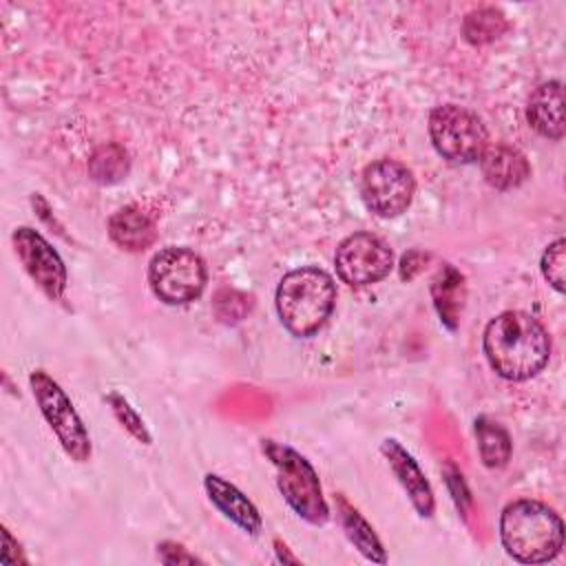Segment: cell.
Here are the masks:
<instances>
[{
  "mask_svg": "<svg viewBox=\"0 0 566 566\" xmlns=\"http://www.w3.org/2000/svg\"><path fill=\"white\" fill-rule=\"evenodd\" d=\"M473 429H475L478 451H480L484 467H489V469L506 467V462L511 460V451H513L509 431L500 422H495L486 416H478L473 422Z\"/></svg>",
  "mask_w": 566,
  "mask_h": 566,
  "instance_id": "cell-18",
  "label": "cell"
},
{
  "mask_svg": "<svg viewBox=\"0 0 566 566\" xmlns=\"http://www.w3.org/2000/svg\"><path fill=\"white\" fill-rule=\"evenodd\" d=\"M203 489L208 493V500L217 506V511L226 520H230L232 524H237L241 531H245L250 535H256L261 531L259 509L232 482H228L226 478H221L217 473H208L203 478Z\"/></svg>",
  "mask_w": 566,
  "mask_h": 566,
  "instance_id": "cell-12",
  "label": "cell"
},
{
  "mask_svg": "<svg viewBox=\"0 0 566 566\" xmlns=\"http://www.w3.org/2000/svg\"><path fill=\"white\" fill-rule=\"evenodd\" d=\"M500 539L513 559L522 564H546L564 546V522L544 502L513 500L502 509Z\"/></svg>",
  "mask_w": 566,
  "mask_h": 566,
  "instance_id": "cell-2",
  "label": "cell"
},
{
  "mask_svg": "<svg viewBox=\"0 0 566 566\" xmlns=\"http://www.w3.org/2000/svg\"><path fill=\"white\" fill-rule=\"evenodd\" d=\"M431 298L440 316V323L447 329H455L460 325V316L467 298L464 274L451 263H442V268L436 272L431 281Z\"/></svg>",
  "mask_w": 566,
  "mask_h": 566,
  "instance_id": "cell-15",
  "label": "cell"
},
{
  "mask_svg": "<svg viewBox=\"0 0 566 566\" xmlns=\"http://www.w3.org/2000/svg\"><path fill=\"white\" fill-rule=\"evenodd\" d=\"M157 555L164 564H184V562L195 564V562H199L192 553H188L184 546H179L175 542H161L157 546Z\"/></svg>",
  "mask_w": 566,
  "mask_h": 566,
  "instance_id": "cell-23",
  "label": "cell"
},
{
  "mask_svg": "<svg viewBox=\"0 0 566 566\" xmlns=\"http://www.w3.org/2000/svg\"><path fill=\"white\" fill-rule=\"evenodd\" d=\"M31 394L40 407V413L49 422L51 431L60 440L66 455L75 462H86L91 458V436L75 411L71 398L64 389L42 369L29 374Z\"/></svg>",
  "mask_w": 566,
  "mask_h": 566,
  "instance_id": "cell-7",
  "label": "cell"
},
{
  "mask_svg": "<svg viewBox=\"0 0 566 566\" xmlns=\"http://www.w3.org/2000/svg\"><path fill=\"white\" fill-rule=\"evenodd\" d=\"M336 504H338V517H340V524H343V531L347 535V539L371 562H378V564H385L387 562V555H385V548H382V542L378 539L376 531L369 526V522L343 497L338 495L336 497Z\"/></svg>",
  "mask_w": 566,
  "mask_h": 566,
  "instance_id": "cell-17",
  "label": "cell"
},
{
  "mask_svg": "<svg viewBox=\"0 0 566 566\" xmlns=\"http://www.w3.org/2000/svg\"><path fill=\"white\" fill-rule=\"evenodd\" d=\"M336 303L334 279L316 268L303 265L290 270L276 285V314L281 325L298 338L316 334L329 318Z\"/></svg>",
  "mask_w": 566,
  "mask_h": 566,
  "instance_id": "cell-3",
  "label": "cell"
},
{
  "mask_svg": "<svg viewBox=\"0 0 566 566\" xmlns=\"http://www.w3.org/2000/svg\"><path fill=\"white\" fill-rule=\"evenodd\" d=\"M509 29L504 13L495 7H480L464 15L462 20V35L469 44L480 46L497 40Z\"/></svg>",
  "mask_w": 566,
  "mask_h": 566,
  "instance_id": "cell-20",
  "label": "cell"
},
{
  "mask_svg": "<svg viewBox=\"0 0 566 566\" xmlns=\"http://www.w3.org/2000/svg\"><path fill=\"white\" fill-rule=\"evenodd\" d=\"M128 170H130L128 153L117 142L99 144L88 157V175L93 181H97L102 186L122 181L128 175Z\"/></svg>",
  "mask_w": 566,
  "mask_h": 566,
  "instance_id": "cell-19",
  "label": "cell"
},
{
  "mask_svg": "<svg viewBox=\"0 0 566 566\" xmlns=\"http://www.w3.org/2000/svg\"><path fill=\"white\" fill-rule=\"evenodd\" d=\"M564 265H566V241L555 239L542 252L539 270H542V276L548 281V285L559 294L564 292V283H566L564 281Z\"/></svg>",
  "mask_w": 566,
  "mask_h": 566,
  "instance_id": "cell-21",
  "label": "cell"
},
{
  "mask_svg": "<svg viewBox=\"0 0 566 566\" xmlns=\"http://www.w3.org/2000/svg\"><path fill=\"white\" fill-rule=\"evenodd\" d=\"M429 139L442 159L471 164L489 146V130L473 111L460 104H442L429 113Z\"/></svg>",
  "mask_w": 566,
  "mask_h": 566,
  "instance_id": "cell-5",
  "label": "cell"
},
{
  "mask_svg": "<svg viewBox=\"0 0 566 566\" xmlns=\"http://www.w3.org/2000/svg\"><path fill=\"white\" fill-rule=\"evenodd\" d=\"M482 347L497 376L520 382L544 369L551 356V336L533 314L509 310L489 321Z\"/></svg>",
  "mask_w": 566,
  "mask_h": 566,
  "instance_id": "cell-1",
  "label": "cell"
},
{
  "mask_svg": "<svg viewBox=\"0 0 566 566\" xmlns=\"http://www.w3.org/2000/svg\"><path fill=\"white\" fill-rule=\"evenodd\" d=\"M480 170L484 181L495 190H513L531 177L528 159L509 144L486 146L480 155Z\"/></svg>",
  "mask_w": 566,
  "mask_h": 566,
  "instance_id": "cell-13",
  "label": "cell"
},
{
  "mask_svg": "<svg viewBox=\"0 0 566 566\" xmlns=\"http://www.w3.org/2000/svg\"><path fill=\"white\" fill-rule=\"evenodd\" d=\"M528 124L546 139L564 137V91L562 82L551 80L539 84L526 104Z\"/></svg>",
  "mask_w": 566,
  "mask_h": 566,
  "instance_id": "cell-14",
  "label": "cell"
},
{
  "mask_svg": "<svg viewBox=\"0 0 566 566\" xmlns=\"http://www.w3.org/2000/svg\"><path fill=\"white\" fill-rule=\"evenodd\" d=\"M13 250L31 281L51 298L60 301L66 290V265L57 250L33 228L22 226L11 234Z\"/></svg>",
  "mask_w": 566,
  "mask_h": 566,
  "instance_id": "cell-10",
  "label": "cell"
},
{
  "mask_svg": "<svg viewBox=\"0 0 566 566\" xmlns=\"http://www.w3.org/2000/svg\"><path fill=\"white\" fill-rule=\"evenodd\" d=\"M108 237L126 252H144L155 243L157 230L146 212L135 206H124L108 219Z\"/></svg>",
  "mask_w": 566,
  "mask_h": 566,
  "instance_id": "cell-16",
  "label": "cell"
},
{
  "mask_svg": "<svg viewBox=\"0 0 566 566\" xmlns=\"http://www.w3.org/2000/svg\"><path fill=\"white\" fill-rule=\"evenodd\" d=\"M416 179L411 170L389 157L367 164L360 172V197L376 217L391 219L402 214L413 199Z\"/></svg>",
  "mask_w": 566,
  "mask_h": 566,
  "instance_id": "cell-8",
  "label": "cell"
},
{
  "mask_svg": "<svg viewBox=\"0 0 566 566\" xmlns=\"http://www.w3.org/2000/svg\"><path fill=\"white\" fill-rule=\"evenodd\" d=\"M336 274L352 287H365L382 281L394 268L391 248L371 232L345 237L334 254Z\"/></svg>",
  "mask_w": 566,
  "mask_h": 566,
  "instance_id": "cell-9",
  "label": "cell"
},
{
  "mask_svg": "<svg viewBox=\"0 0 566 566\" xmlns=\"http://www.w3.org/2000/svg\"><path fill=\"white\" fill-rule=\"evenodd\" d=\"M261 449L276 469V486L292 511L310 524H325L329 517L327 502L323 497L321 480L314 467L296 449L263 438Z\"/></svg>",
  "mask_w": 566,
  "mask_h": 566,
  "instance_id": "cell-4",
  "label": "cell"
},
{
  "mask_svg": "<svg viewBox=\"0 0 566 566\" xmlns=\"http://www.w3.org/2000/svg\"><path fill=\"white\" fill-rule=\"evenodd\" d=\"M206 263L190 248L168 245L148 263V285L166 305H186L206 287Z\"/></svg>",
  "mask_w": 566,
  "mask_h": 566,
  "instance_id": "cell-6",
  "label": "cell"
},
{
  "mask_svg": "<svg viewBox=\"0 0 566 566\" xmlns=\"http://www.w3.org/2000/svg\"><path fill=\"white\" fill-rule=\"evenodd\" d=\"M380 453L385 455L389 469L394 471L400 486L409 495V502L413 504L418 515L420 517H431L433 509H436L433 491H431V484L424 478L422 469L413 460V455L396 438H385L382 444H380Z\"/></svg>",
  "mask_w": 566,
  "mask_h": 566,
  "instance_id": "cell-11",
  "label": "cell"
},
{
  "mask_svg": "<svg viewBox=\"0 0 566 566\" xmlns=\"http://www.w3.org/2000/svg\"><path fill=\"white\" fill-rule=\"evenodd\" d=\"M108 402H111V407H113L115 418L122 422V427H124L135 440L144 442V444H150L153 438H150V433H148V429H146L142 416L135 411V407H130V402H128L122 394H117V391L108 394Z\"/></svg>",
  "mask_w": 566,
  "mask_h": 566,
  "instance_id": "cell-22",
  "label": "cell"
}]
</instances>
